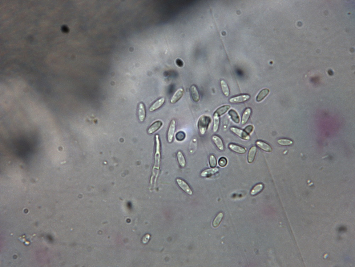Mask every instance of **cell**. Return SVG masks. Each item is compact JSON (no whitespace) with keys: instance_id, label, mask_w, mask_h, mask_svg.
I'll list each match as a JSON object with an SVG mask.
<instances>
[{"instance_id":"6da1fadb","label":"cell","mask_w":355,"mask_h":267,"mask_svg":"<svg viewBox=\"0 0 355 267\" xmlns=\"http://www.w3.org/2000/svg\"><path fill=\"white\" fill-rule=\"evenodd\" d=\"M155 141H156V148L154 155V163L152 170V176L150 179V183L151 185L152 184L153 180L155 177V181H156L157 178L159 173L161 164V143L158 135H156L155 136Z\"/></svg>"},{"instance_id":"7a4b0ae2","label":"cell","mask_w":355,"mask_h":267,"mask_svg":"<svg viewBox=\"0 0 355 267\" xmlns=\"http://www.w3.org/2000/svg\"><path fill=\"white\" fill-rule=\"evenodd\" d=\"M212 121L211 118L209 116L203 115L199 118L198 122V127L200 132L201 135L206 133L209 125Z\"/></svg>"},{"instance_id":"3957f363","label":"cell","mask_w":355,"mask_h":267,"mask_svg":"<svg viewBox=\"0 0 355 267\" xmlns=\"http://www.w3.org/2000/svg\"><path fill=\"white\" fill-rule=\"evenodd\" d=\"M231 131L236 136L240 137V138L245 140H249L250 137L249 135L245 131L242 129H239L235 127H232L230 129Z\"/></svg>"},{"instance_id":"277c9868","label":"cell","mask_w":355,"mask_h":267,"mask_svg":"<svg viewBox=\"0 0 355 267\" xmlns=\"http://www.w3.org/2000/svg\"><path fill=\"white\" fill-rule=\"evenodd\" d=\"M176 127V122L175 120L173 119L171 121L167 135V138L168 143H171L172 142L174 134L175 131Z\"/></svg>"},{"instance_id":"5b68a950","label":"cell","mask_w":355,"mask_h":267,"mask_svg":"<svg viewBox=\"0 0 355 267\" xmlns=\"http://www.w3.org/2000/svg\"><path fill=\"white\" fill-rule=\"evenodd\" d=\"M250 96L249 94H243L232 97L229 99V102L232 103L244 102L249 100Z\"/></svg>"},{"instance_id":"8992f818","label":"cell","mask_w":355,"mask_h":267,"mask_svg":"<svg viewBox=\"0 0 355 267\" xmlns=\"http://www.w3.org/2000/svg\"><path fill=\"white\" fill-rule=\"evenodd\" d=\"M176 182H177L179 186L183 191H184L190 195H192V190L188 185L184 181L181 179L178 178L176 179Z\"/></svg>"},{"instance_id":"52a82bcc","label":"cell","mask_w":355,"mask_h":267,"mask_svg":"<svg viewBox=\"0 0 355 267\" xmlns=\"http://www.w3.org/2000/svg\"><path fill=\"white\" fill-rule=\"evenodd\" d=\"M256 145L257 147L260 148L264 151L271 152L272 151V148L268 144L261 141H257L256 142Z\"/></svg>"},{"instance_id":"ba28073f","label":"cell","mask_w":355,"mask_h":267,"mask_svg":"<svg viewBox=\"0 0 355 267\" xmlns=\"http://www.w3.org/2000/svg\"><path fill=\"white\" fill-rule=\"evenodd\" d=\"M230 149L233 152L238 153L239 154H244L246 152V149L241 146L235 144H230L228 145Z\"/></svg>"},{"instance_id":"9c48e42d","label":"cell","mask_w":355,"mask_h":267,"mask_svg":"<svg viewBox=\"0 0 355 267\" xmlns=\"http://www.w3.org/2000/svg\"><path fill=\"white\" fill-rule=\"evenodd\" d=\"M184 94V90L182 88L178 90L174 94L171 98L170 102L171 104H175L181 98Z\"/></svg>"},{"instance_id":"30bf717a","label":"cell","mask_w":355,"mask_h":267,"mask_svg":"<svg viewBox=\"0 0 355 267\" xmlns=\"http://www.w3.org/2000/svg\"><path fill=\"white\" fill-rule=\"evenodd\" d=\"M163 125V123L161 121L158 120L155 122L148 130V133L151 134L155 133L159 130Z\"/></svg>"},{"instance_id":"8fae6325","label":"cell","mask_w":355,"mask_h":267,"mask_svg":"<svg viewBox=\"0 0 355 267\" xmlns=\"http://www.w3.org/2000/svg\"><path fill=\"white\" fill-rule=\"evenodd\" d=\"M219 171V169L217 168L206 169L202 172L201 176L203 177H210L218 173Z\"/></svg>"},{"instance_id":"7c38bea8","label":"cell","mask_w":355,"mask_h":267,"mask_svg":"<svg viewBox=\"0 0 355 267\" xmlns=\"http://www.w3.org/2000/svg\"><path fill=\"white\" fill-rule=\"evenodd\" d=\"M257 148L256 146H253L250 148L248 154V163L251 164L254 161L256 157Z\"/></svg>"},{"instance_id":"4fadbf2b","label":"cell","mask_w":355,"mask_h":267,"mask_svg":"<svg viewBox=\"0 0 355 267\" xmlns=\"http://www.w3.org/2000/svg\"><path fill=\"white\" fill-rule=\"evenodd\" d=\"M212 140L217 147L220 151H223L224 147L223 141L219 136L215 135L212 136Z\"/></svg>"},{"instance_id":"5bb4252c","label":"cell","mask_w":355,"mask_h":267,"mask_svg":"<svg viewBox=\"0 0 355 267\" xmlns=\"http://www.w3.org/2000/svg\"><path fill=\"white\" fill-rule=\"evenodd\" d=\"M190 92L193 100L196 102H198L200 98V96L198 90L196 86L193 85L191 86L190 88Z\"/></svg>"},{"instance_id":"9a60e30c","label":"cell","mask_w":355,"mask_h":267,"mask_svg":"<svg viewBox=\"0 0 355 267\" xmlns=\"http://www.w3.org/2000/svg\"><path fill=\"white\" fill-rule=\"evenodd\" d=\"M165 102V99L164 98H162L159 99L155 102L150 107L149 111L151 112H152V111L157 110L163 105Z\"/></svg>"},{"instance_id":"2e32d148","label":"cell","mask_w":355,"mask_h":267,"mask_svg":"<svg viewBox=\"0 0 355 267\" xmlns=\"http://www.w3.org/2000/svg\"><path fill=\"white\" fill-rule=\"evenodd\" d=\"M138 116L139 120L141 122L144 120L146 117V110L144 104L140 103L139 105Z\"/></svg>"},{"instance_id":"e0dca14e","label":"cell","mask_w":355,"mask_h":267,"mask_svg":"<svg viewBox=\"0 0 355 267\" xmlns=\"http://www.w3.org/2000/svg\"><path fill=\"white\" fill-rule=\"evenodd\" d=\"M251 113V108H248L246 109L244 112H243L242 116V120H241V124H242L244 125L247 123L249 120Z\"/></svg>"},{"instance_id":"ac0fdd59","label":"cell","mask_w":355,"mask_h":267,"mask_svg":"<svg viewBox=\"0 0 355 267\" xmlns=\"http://www.w3.org/2000/svg\"><path fill=\"white\" fill-rule=\"evenodd\" d=\"M270 90L268 89H264L262 90L257 95L256 98V101L260 102L266 98L270 93Z\"/></svg>"},{"instance_id":"d6986e66","label":"cell","mask_w":355,"mask_h":267,"mask_svg":"<svg viewBox=\"0 0 355 267\" xmlns=\"http://www.w3.org/2000/svg\"><path fill=\"white\" fill-rule=\"evenodd\" d=\"M228 114L230 116L231 119L236 124L240 123V119L238 113L234 110H231L228 112Z\"/></svg>"},{"instance_id":"ffe728a7","label":"cell","mask_w":355,"mask_h":267,"mask_svg":"<svg viewBox=\"0 0 355 267\" xmlns=\"http://www.w3.org/2000/svg\"><path fill=\"white\" fill-rule=\"evenodd\" d=\"M213 131L216 133L219 129L220 120L219 116L215 112L213 115Z\"/></svg>"},{"instance_id":"44dd1931","label":"cell","mask_w":355,"mask_h":267,"mask_svg":"<svg viewBox=\"0 0 355 267\" xmlns=\"http://www.w3.org/2000/svg\"><path fill=\"white\" fill-rule=\"evenodd\" d=\"M264 187V185L262 183H259V184L256 185L252 188L251 192H250V194L252 196L256 195L262 191V190H263Z\"/></svg>"},{"instance_id":"7402d4cb","label":"cell","mask_w":355,"mask_h":267,"mask_svg":"<svg viewBox=\"0 0 355 267\" xmlns=\"http://www.w3.org/2000/svg\"><path fill=\"white\" fill-rule=\"evenodd\" d=\"M177 157L180 166L182 168H184L186 166V161L184 155L181 152L179 151L177 152Z\"/></svg>"},{"instance_id":"603a6c76","label":"cell","mask_w":355,"mask_h":267,"mask_svg":"<svg viewBox=\"0 0 355 267\" xmlns=\"http://www.w3.org/2000/svg\"><path fill=\"white\" fill-rule=\"evenodd\" d=\"M231 108L229 105H224L220 107L215 111V113L220 116H221L226 113Z\"/></svg>"},{"instance_id":"cb8c5ba5","label":"cell","mask_w":355,"mask_h":267,"mask_svg":"<svg viewBox=\"0 0 355 267\" xmlns=\"http://www.w3.org/2000/svg\"><path fill=\"white\" fill-rule=\"evenodd\" d=\"M221 89L224 94L226 97H228L230 94V90L228 85L224 81L222 80L221 81Z\"/></svg>"},{"instance_id":"d4e9b609","label":"cell","mask_w":355,"mask_h":267,"mask_svg":"<svg viewBox=\"0 0 355 267\" xmlns=\"http://www.w3.org/2000/svg\"><path fill=\"white\" fill-rule=\"evenodd\" d=\"M224 216L223 213H220L218 214L215 218L213 223V226L214 227H217L219 226L220 223L222 221L223 217Z\"/></svg>"},{"instance_id":"484cf974","label":"cell","mask_w":355,"mask_h":267,"mask_svg":"<svg viewBox=\"0 0 355 267\" xmlns=\"http://www.w3.org/2000/svg\"><path fill=\"white\" fill-rule=\"evenodd\" d=\"M209 162L210 166L212 168H215L217 165V161L214 155H211L209 159Z\"/></svg>"},{"instance_id":"4316f807","label":"cell","mask_w":355,"mask_h":267,"mask_svg":"<svg viewBox=\"0 0 355 267\" xmlns=\"http://www.w3.org/2000/svg\"><path fill=\"white\" fill-rule=\"evenodd\" d=\"M277 143L281 145L288 146L292 144L293 141L288 139H280L278 140Z\"/></svg>"},{"instance_id":"83f0119b","label":"cell","mask_w":355,"mask_h":267,"mask_svg":"<svg viewBox=\"0 0 355 267\" xmlns=\"http://www.w3.org/2000/svg\"><path fill=\"white\" fill-rule=\"evenodd\" d=\"M185 137H186V135H185L184 132L183 131L178 132L175 135V138L178 141H182L184 140Z\"/></svg>"},{"instance_id":"f1b7e54d","label":"cell","mask_w":355,"mask_h":267,"mask_svg":"<svg viewBox=\"0 0 355 267\" xmlns=\"http://www.w3.org/2000/svg\"><path fill=\"white\" fill-rule=\"evenodd\" d=\"M228 163L227 159L225 157L220 158L219 161V164L220 167L224 168L227 166Z\"/></svg>"},{"instance_id":"f546056e","label":"cell","mask_w":355,"mask_h":267,"mask_svg":"<svg viewBox=\"0 0 355 267\" xmlns=\"http://www.w3.org/2000/svg\"><path fill=\"white\" fill-rule=\"evenodd\" d=\"M254 127L252 125H249L247 126L245 128V131L249 134L251 133L253 131Z\"/></svg>"},{"instance_id":"4dcf8cb0","label":"cell","mask_w":355,"mask_h":267,"mask_svg":"<svg viewBox=\"0 0 355 267\" xmlns=\"http://www.w3.org/2000/svg\"><path fill=\"white\" fill-rule=\"evenodd\" d=\"M176 64L179 67H182L183 66V63L181 60L177 59L176 61Z\"/></svg>"}]
</instances>
